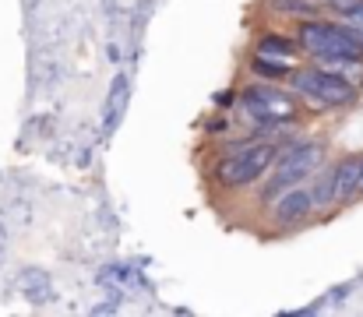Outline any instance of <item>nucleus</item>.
I'll return each mask as SVG.
<instances>
[{"label":"nucleus","mask_w":363,"mask_h":317,"mask_svg":"<svg viewBox=\"0 0 363 317\" xmlns=\"http://www.w3.org/2000/svg\"><path fill=\"white\" fill-rule=\"evenodd\" d=\"M296 39L307 53H314L318 60H332V57H363V35L346 21H325V18H307L296 28Z\"/></svg>","instance_id":"1"},{"label":"nucleus","mask_w":363,"mask_h":317,"mask_svg":"<svg viewBox=\"0 0 363 317\" xmlns=\"http://www.w3.org/2000/svg\"><path fill=\"white\" fill-rule=\"evenodd\" d=\"M293 92L318 109H339V106H350L357 99V82H350L346 74H339L325 64L321 67H296Z\"/></svg>","instance_id":"2"},{"label":"nucleus","mask_w":363,"mask_h":317,"mask_svg":"<svg viewBox=\"0 0 363 317\" xmlns=\"http://www.w3.org/2000/svg\"><path fill=\"white\" fill-rule=\"evenodd\" d=\"M321 159H325V148L318 141H296V145L282 148L279 159H275V173H272V180L264 187V198L286 194L289 187H296L307 177H314V169L321 166Z\"/></svg>","instance_id":"3"},{"label":"nucleus","mask_w":363,"mask_h":317,"mask_svg":"<svg viewBox=\"0 0 363 317\" xmlns=\"http://www.w3.org/2000/svg\"><path fill=\"white\" fill-rule=\"evenodd\" d=\"M275 159H279V148L272 141H247L219 162V184L223 187H247V184L261 180V173L272 169Z\"/></svg>","instance_id":"4"},{"label":"nucleus","mask_w":363,"mask_h":317,"mask_svg":"<svg viewBox=\"0 0 363 317\" xmlns=\"http://www.w3.org/2000/svg\"><path fill=\"white\" fill-rule=\"evenodd\" d=\"M240 103H243V109L250 113V120H254V123H264V127L289 123V120H296V113H300L296 96H289V92L275 89V85H250L240 96Z\"/></svg>","instance_id":"5"},{"label":"nucleus","mask_w":363,"mask_h":317,"mask_svg":"<svg viewBox=\"0 0 363 317\" xmlns=\"http://www.w3.org/2000/svg\"><path fill=\"white\" fill-rule=\"evenodd\" d=\"M314 208H318V205H314V194H311V191L289 187L286 194H279V201H275V208H272V218H275V226L286 229V226H300V222H307Z\"/></svg>","instance_id":"6"},{"label":"nucleus","mask_w":363,"mask_h":317,"mask_svg":"<svg viewBox=\"0 0 363 317\" xmlns=\"http://www.w3.org/2000/svg\"><path fill=\"white\" fill-rule=\"evenodd\" d=\"M360 169H363V159L360 155H346L332 173H335V205H346L360 194Z\"/></svg>","instance_id":"7"},{"label":"nucleus","mask_w":363,"mask_h":317,"mask_svg":"<svg viewBox=\"0 0 363 317\" xmlns=\"http://www.w3.org/2000/svg\"><path fill=\"white\" fill-rule=\"evenodd\" d=\"M300 39H289V35H261L257 39V57L264 60H275V64H286V67H296V57H300Z\"/></svg>","instance_id":"8"},{"label":"nucleus","mask_w":363,"mask_h":317,"mask_svg":"<svg viewBox=\"0 0 363 317\" xmlns=\"http://www.w3.org/2000/svg\"><path fill=\"white\" fill-rule=\"evenodd\" d=\"M18 293L25 300H32V304H46L53 296V282H50V275L43 268H25L18 275Z\"/></svg>","instance_id":"9"},{"label":"nucleus","mask_w":363,"mask_h":317,"mask_svg":"<svg viewBox=\"0 0 363 317\" xmlns=\"http://www.w3.org/2000/svg\"><path fill=\"white\" fill-rule=\"evenodd\" d=\"M123 106H127V74H117L113 85H110V99H106V120H103V130H117L123 116Z\"/></svg>","instance_id":"10"},{"label":"nucleus","mask_w":363,"mask_h":317,"mask_svg":"<svg viewBox=\"0 0 363 317\" xmlns=\"http://www.w3.org/2000/svg\"><path fill=\"white\" fill-rule=\"evenodd\" d=\"M250 71H254L257 78L279 82V78H289L296 67H286V64H275V60H264V57H257V53H254V60H250Z\"/></svg>","instance_id":"11"},{"label":"nucleus","mask_w":363,"mask_h":317,"mask_svg":"<svg viewBox=\"0 0 363 317\" xmlns=\"http://www.w3.org/2000/svg\"><path fill=\"white\" fill-rule=\"evenodd\" d=\"M314 205L318 208H325V205H332L335 201V173H325V177H318V184H314Z\"/></svg>","instance_id":"12"},{"label":"nucleus","mask_w":363,"mask_h":317,"mask_svg":"<svg viewBox=\"0 0 363 317\" xmlns=\"http://www.w3.org/2000/svg\"><path fill=\"white\" fill-rule=\"evenodd\" d=\"M279 14H318V0H272Z\"/></svg>","instance_id":"13"},{"label":"nucleus","mask_w":363,"mask_h":317,"mask_svg":"<svg viewBox=\"0 0 363 317\" xmlns=\"http://www.w3.org/2000/svg\"><path fill=\"white\" fill-rule=\"evenodd\" d=\"M346 21H350V25H353V28L363 35V0L353 7V11H350V14H346Z\"/></svg>","instance_id":"14"},{"label":"nucleus","mask_w":363,"mask_h":317,"mask_svg":"<svg viewBox=\"0 0 363 317\" xmlns=\"http://www.w3.org/2000/svg\"><path fill=\"white\" fill-rule=\"evenodd\" d=\"M325 4H328V7H335L339 14H350V11H353L360 0H325Z\"/></svg>","instance_id":"15"},{"label":"nucleus","mask_w":363,"mask_h":317,"mask_svg":"<svg viewBox=\"0 0 363 317\" xmlns=\"http://www.w3.org/2000/svg\"><path fill=\"white\" fill-rule=\"evenodd\" d=\"M360 194H363V169H360Z\"/></svg>","instance_id":"16"}]
</instances>
